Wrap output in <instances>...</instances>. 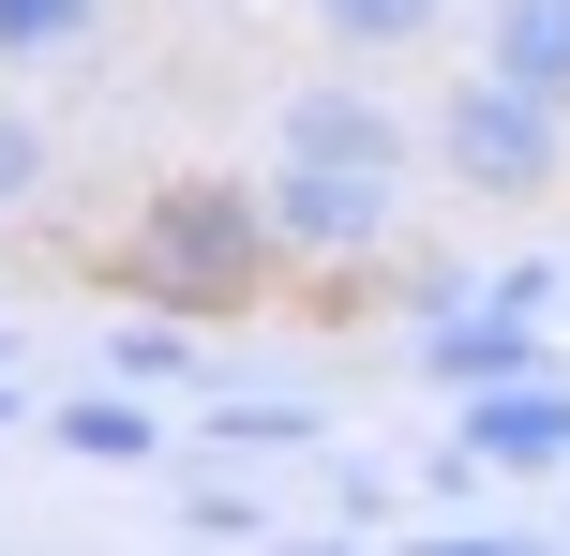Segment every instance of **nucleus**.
Wrapping results in <instances>:
<instances>
[{
    "label": "nucleus",
    "mask_w": 570,
    "mask_h": 556,
    "mask_svg": "<svg viewBox=\"0 0 570 556\" xmlns=\"http://www.w3.org/2000/svg\"><path fill=\"white\" fill-rule=\"evenodd\" d=\"M315 30H331L345 60H391V46H435L451 0H315Z\"/></svg>",
    "instance_id": "nucleus-13"
},
{
    "label": "nucleus",
    "mask_w": 570,
    "mask_h": 556,
    "mask_svg": "<svg viewBox=\"0 0 570 556\" xmlns=\"http://www.w3.org/2000/svg\"><path fill=\"white\" fill-rule=\"evenodd\" d=\"M451 421L495 451V481H570V377H495V391H451Z\"/></svg>",
    "instance_id": "nucleus-5"
},
{
    "label": "nucleus",
    "mask_w": 570,
    "mask_h": 556,
    "mask_svg": "<svg viewBox=\"0 0 570 556\" xmlns=\"http://www.w3.org/2000/svg\"><path fill=\"white\" fill-rule=\"evenodd\" d=\"M271 150H331V166H435V136L391 106V90H361V76H301L271 106Z\"/></svg>",
    "instance_id": "nucleus-4"
},
{
    "label": "nucleus",
    "mask_w": 570,
    "mask_h": 556,
    "mask_svg": "<svg viewBox=\"0 0 570 556\" xmlns=\"http://www.w3.org/2000/svg\"><path fill=\"white\" fill-rule=\"evenodd\" d=\"M435 181H451V196H481V211H541L556 181H570V106L556 90H525V76H451L435 90Z\"/></svg>",
    "instance_id": "nucleus-2"
},
{
    "label": "nucleus",
    "mask_w": 570,
    "mask_h": 556,
    "mask_svg": "<svg viewBox=\"0 0 570 556\" xmlns=\"http://www.w3.org/2000/svg\"><path fill=\"white\" fill-rule=\"evenodd\" d=\"M271 241L285 271H361L405 241V166H331V150H271Z\"/></svg>",
    "instance_id": "nucleus-3"
},
{
    "label": "nucleus",
    "mask_w": 570,
    "mask_h": 556,
    "mask_svg": "<svg viewBox=\"0 0 570 556\" xmlns=\"http://www.w3.org/2000/svg\"><path fill=\"white\" fill-rule=\"evenodd\" d=\"M271 527H285V511L240 467H180V542H271Z\"/></svg>",
    "instance_id": "nucleus-14"
},
{
    "label": "nucleus",
    "mask_w": 570,
    "mask_h": 556,
    "mask_svg": "<svg viewBox=\"0 0 570 556\" xmlns=\"http://www.w3.org/2000/svg\"><path fill=\"white\" fill-rule=\"evenodd\" d=\"M16 421H46V407H30V391H16V377H0V437H16Z\"/></svg>",
    "instance_id": "nucleus-17"
},
{
    "label": "nucleus",
    "mask_w": 570,
    "mask_h": 556,
    "mask_svg": "<svg viewBox=\"0 0 570 556\" xmlns=\"http://www.w3.org/2000/svg\"><path fill=\"white\" fill-rule=\"evenodd\" d=\"M481 60L570 106V0H481Z\"/></svg>",
    "instance_id": "nucleus-10"
},
{
    "label": "nucleus",
    "mask_w": 570,
    "mask_h": 556,
    "mask_svg": "<svg viewBox=\"0 0 570 556\" xmlns=\"http://www.w3.org/2000/svg\"><path fill=\"white\" fill-rule=\"evenodd\" d=\"M361 301H391L405 331H435V316H465V301H495V256H375V271H345Z\"/></svg>",
    "instance_id": "nucleus-8"
},
{
    "label": "nucleus",
    "mask_w": 570,
    "mask_h": 556,
    "mask_svg": "<svg viewBox=\"0 0 570 556\" xmlns=\"http://www.w3.org/2000/svg\"><path fill=\"white\" fill-rule=\"evenodd\" d=\"M106 30V0H0V60H76Z\"/></svg>",
    "instance_id": "nucleus-15"
},
{
    "label": "nucleus",
    "mask_w": 570,
    "mask_h": 556,
    "mask_svg": "<svg viewBox=\"0 0 570 556\" xmlns=\"http://www.w3.org/2000/svg\"><path fill=\"white\" fill-rule=\"evenodd\" d=\"M46 451H76V467H150V407L136 391H76V407H46Z\"/></svg>",
    "instance_id": "nucleus-12"
},
{
    "label": "nucleus",
    "mask_w": 570,
    "mask_h": 556,
    "mask_svg": "<svg viewBox=\"0 0 570 556\" xmlns=\"http://www.w3.org/2000/svg\"><path fill=\"white\" fill-rule=\"evenodd\" d=\"M405 361H421V391H495V377H541V361H556V316H511V301H465V316L405 331Z\"/></svg>",
    "instance_id": "nucleus-6"
},
{
    "label": "nucleus",
    "mask_w": 570,
    "mask_h": 556,
    "mask_svg": "<svg viewBox=\"0 0 570 556\" xmlns=\"http://www.w3.org/2000/svg\"><path fill=\"white\" fill-rule=\"evenodd\" d=\"M196 451L226 467H271V451H331V391H196Z\"/></svg>",
    "instance_id": "nucleus-7"
},
{
    "label": "nucleus",
    "mask_w": 570,
    "mask_h": 556,
    "mask_svg": "<svg viewBox=\"0 0 570 556\" xmlns=\"http://www.w3.org/2000/svg\"><path fill=\"white\" fill-rule=\"evenodd\" d=\"M106 286H136V301H166V316H256V301L285 286V241H271V196L256 181H226V166H180V181H150L136 196V226L106 241Z\"/></svg>",
    "instance_id": "nucleus-1"
},
{
    "label": "nucleus",
    "mask_w": 570,
    "mask_h": 556,
    "mask_svg": "<svg viewBox=\"0 0 570 556\" xmlns=\"http://www.w3.org/2000/svg\"><path fill=\"white\" fill-rule=\"evenodd\" d=\"M405 497H421V481H391L375 451H315V542H375Z\"/></svg>",
    "instance_id": "nucleus-11"
},
{
    "label": "nucleus",
    "mask_w": 570,
    "mask_h": 556,
    "mask_svg": "<svg viewBox=\"0 0 570 556\" xmlns=\"http://www.w3.org/2000/svg\"><path fill=\"white\" fill-rule=\"evenodd\" d=\"M16 361H30V331H16V316H0V377H16Z\"/></svg>",
    "instance_id": "nucleus-18"
},
{
    "label": "nucleus",
    "mask_w": 570,
    "mask_h": 556,
    "mask_svg": "<svg viewBox=\"0 0 570 556\" xmlns=\"http://www.w3.org/2000/svg\"><path fill=\"white\" fill-rule=\"evenodd\" d=\"M46 166H60V136H46L30 106H0V211H30V196H46Z\"/></svg>",
    "instance_id": "nucleus-16"
},
{
    "label": "nucleus",
    "mask_w": 570,
    "mask_h": 556,
    "mask_svg": "<svg viewBox=\"0 0 570 556\" xmlns=\"http://www.w3.org/2000/svg\"><path fill=\"white\" fill-rule=\"evenodd\" d=\"M196 331H210V316H166V301H136V316L106 331V377H136V391H180V377H196V391H226Z\"/></svg>",
    "instance_id": "nucleus-9"
}]
</instances>
